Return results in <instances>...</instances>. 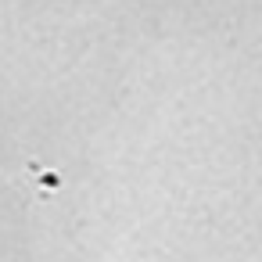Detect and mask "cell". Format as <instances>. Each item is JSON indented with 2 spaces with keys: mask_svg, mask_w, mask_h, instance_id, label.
<instances>
[]
</instances>
